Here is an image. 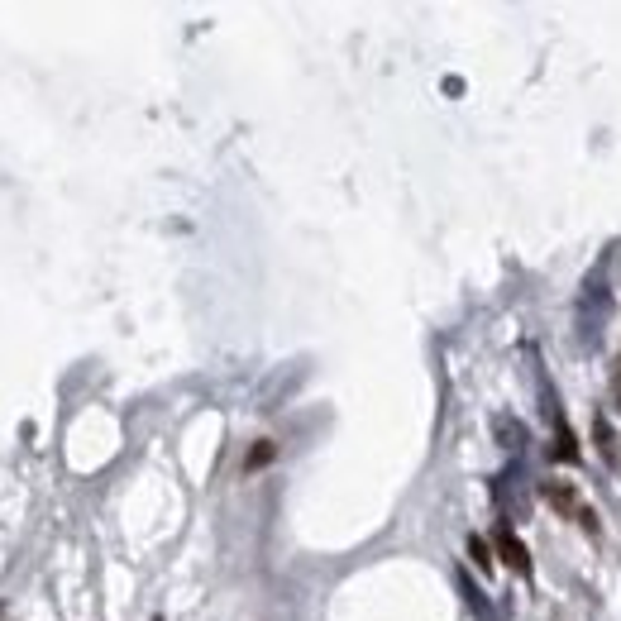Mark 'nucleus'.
Masks as SVG:
<instances>
[{
  "mask_svg": "<svg viewBox=\"0 0 621 621\" xmlns=\"http://www.w3.org/2000/svg\"><path fill=\"white\" fill-rule=\"evenodd\" d=\"M469 555H473V564H478L483 574L493 569V550H488V540H483V536H469Z\"/></svg>",
  "mask_w": 621,
  "mask_h": 621,
  "instance_id": "20e7f679",
  "label": "nucleus"
},
{
  "mask_svg": "<svg viewBox=\"0 0 621 621\" xmlns=\"http://www.w3.org/2000/svg\"><path fill=\"white\" fill-rule=\"evenodd\" d=\"M555 459H564V464H574V459H579V445H574V435H569L564 421L555 426Z\"/></svg>",
  "mask_w": 621,
  "mask_h": 621,
  "instance_id": "f03ea898",
  "label": "nucleus"
},
{
  "mask_svg": "<svg viewBox=\"0 0 621 621\" xmlns=\"http://www.w3.org/2000/svg\"><path fill=\"white\" fill-rule=\"evenodd\" d=\"M268 459H273V445H268V440H258V450H249V459H244V469H263Z\"/></svg>",
  "mask_w": 621,
  "mask_h": 621,
  "instance_id": "39448f33",
  "label": "nucleus"
},
{
  "mask_svg": "<svg viewBox=\"0 0 621 621\" xmlns=\"http://www.w3.org/2000/svg\"><path fill=\"white\" fill-rule=\"evenodd\" d=\"M617 402H621V364H617Z\"/></svg>",
  "mask_w": 621,
  "mask_h": 621,
  "instance_id": "423d86ee",
  "label": "nucleus"
},
{
  "mask_svg": "<svg viewBox=\"0 0 621 621\" xmlns=\"http://www.w3.org/2000/svg\"><path fill=\"white\" fill-rule=\"evenodd\" d=\"M459 588H464V598H469V607L478 612V617H493V607H488V602H483V593H478V588L469 583V574H459Z\"/></svg>",
  "mask_w": 621,
  "mask_h": 621,
  "instance_id": "7ed1b4c3",
  "label": "nucleus"
},
{
  "mask_svg": "<svg viewBox=\"0 0 621 621\" xmlns=\"http://www.w3.org/2000/svg\"><path fill=\"white\" fill-rule=\"evenodd\" d=\"M497 555L507 559L516 574H531V550H526V545L512 536V526H502V531H497Z\"/></svg>",
  "mask_w": 621,
  "mask_h": 621,
  "instance_id": "f257e3e1",
  "label": "nucleus"
}]
</instances>
